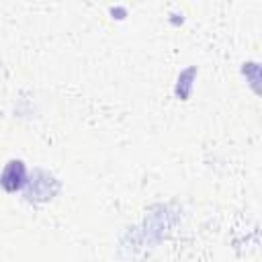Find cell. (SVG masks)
Returning a JSON list of instances; mask_svg holds the SVG:
<instances>
[{
	"label": "cell",
	"instance_id": "cell-1",
	"mask_svg": "<svg viewBox=\"0 0 262 262\" xmlns=\"http://www.w3.org/2000/svg\"><path fill=\"white\" fill-rule=\"evenodd\" d=\"M57 188H59V182L51 174H47L43 170H35L29 180L27 196L31 201H49L57 192Z\"/></svg>",
	"mask_w": 262,
	"mask_h": 262
},
{
	"label": "cell",
	"instance_id": "cell-2",
	"mask_svg": "<svg viewBox=\"0 0 262 262\" xmlns=\"http://www.w3.org/2000/svg\"><path fill=\"white\" fill-rule=\"evenodd\" d=\"M0 184L8 192H14V190L23 188L27 184V168H25V164L20 160H10L4 166L2 174H0Z\"/></svg>",
	"mask_w": 262,
	"mask_h": 262
}]
</instances>
